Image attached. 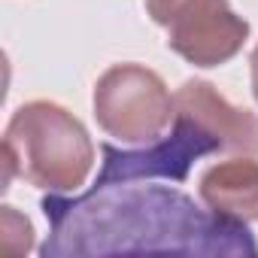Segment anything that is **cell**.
Instances as JSON below:
<instances>
[{
    "label": "cell",
    "mask_w": 258,
    "mask_h": 258,
    "mask_svg": "<svg viewBox=\"0 0 258 258\" xmlns=\"http://www.w3.org/2000/svg\"><path fill=\"white\" fill-rule=\"evenodd\" d=\"M100 152H103V167L91 188L112 185V182H140L155 176L182 182L198 158L222 152V146L201 121L176 109L170 134L158 137L155 143L134 146V149H118L112 143H103Z\"/></svg>",
    "instance_id": "5"
},
{
    "label": "cell",
    "mask_w": 258,
    "mask_h": 258,
    "mask_svg": "<svg viewBox=\"0 0 258 258\" xmlns=\"http://www.w3.org/2000/svg\"><path fill=\"white\" fill-rule=\"evenodd\" d=\"M176 109L201 121L219 140L222 152L258 155V115L228 103L210 82L188 79L176 91Z\"/></svg>",
    "instance_id": "6"
},
{
    "label": "cell",
    "mask_w": 258,
    "mask_h": 258,
    "mask_svg": "<svg viewBox=\"0 0 258 258\" xmlns=\"http://www.w3.org/2000/svg\"><path fill=\"white\" fill-rule=\"evenodd\" d=\"M201 201L222 219L258 222V161L252 155L213 164L201 176Z\"/></svg>",
    "instance_id": "7"
},
{
    "label": "cell",
    "mask_w": 258,
    "mask_h": 258,
    "mask_svg": "<svg viewBox=\"0 0 258 258\" xmlns=\"http://www.w3.org/2000/svg\"><path fill=\"white\" fill-rule=\"evenodd\" d=\"M0 252L7 258H19L25 252H31L34 246V228L25 216H19L13 207H4V216H0Z\"/></svg>",
    "instance_id": "8"
},
{
    "label": "cell",
    "mask_w": 258,
    "mask_h": 258,
    "mask_svg": "<svg viewBox=\"0 0 258 258\" xmlns=\"http://www.w3.org/2000/svg\"><path fill=\"white\" fill-rule=\"evenodd\" d=\"M146 13L167 31V46L195 67L231 61L249 37V22L228 0H146Z\"/></svg>",
    "instance_id": "4"
},
{
    "label": "cell",
    "mask_w": 258,
    "mask_h": 258,
    "mask_svg": "<svg viewBox=\"0 0 258 258\" xmlns=\"http://www.w3.org/2000/svg\"><path fill=\"white\" fill-rule=\"evenodd\" d=\"M4 164L7 182L22 176L37 188L70 195L94 167V143L73 112L52 100H31L7 124Z\"/></svg>",
    "instance_id": "2"
},
{
    "label": "cell",
    "mask_w": 258,
    "mask_h": 258,
    "mask_svg": "<svg viewBox=\"0 0 258 258\" xmlns=\"http://www.w3.org/2000/svg\"><path fill=\"white\" fill-rule=\"evenodd\" d=\"M249 70H252V94H255V100H258V46H255V52H252V58H249Z\"/></svg>",
    "instance_id": "9"
},
{
    "label": "cell",
    "mask_w": 258,
    "mask_h": 258,
    "mask_svg": "<svg viewBox=\"0 0 258 258\" xmlns=\"http://www.w3.org/2000/svg\"><path fill=\"white\" fill-rule=\"evenodd\" d=\"M94 118L103 131L127 146H146L164 137L176 118V97L164 79L140 64H115L94 85Z\"/></svg>",
    "instance_id": "3"
},
{
    "label": "cell",
    "mask_w": 258,
    "mask_h": 258,
    "mask_svg": "<svg viewBox=\"0 0 258 258\" xmlns=\"http://www.w3.org/2000/svg\"><path fill=\"white\" fill-rule=\"evenodd\" d=\"M49 237L43 258L118 255V252H182V255H258L243 222L201 210L195 198L167 185L112 182L79 198L52 191L43 198Z\"/></svg>",
    "instance_id": "1"
}]
</instances>
